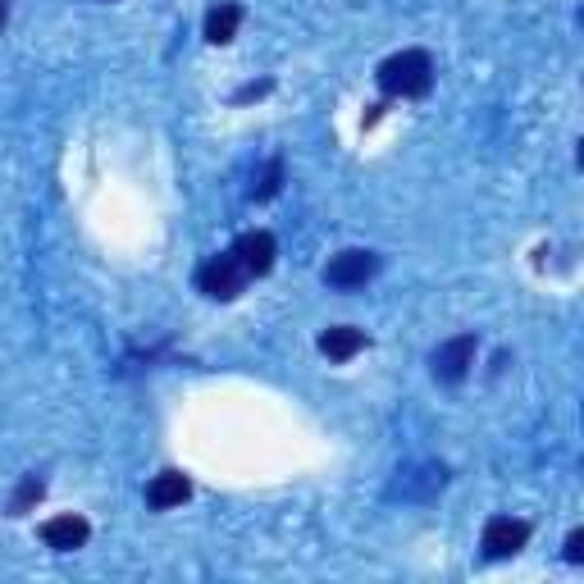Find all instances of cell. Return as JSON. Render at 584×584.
Listing matches in <instances>:
<instances>
[{"label":"cell","instance_id":"cell-14","mask_svg":"<svg viewBox=\"0 0 584 584\" xmlns=\"http://www.w3.org/2000/svg\"><path fill=\"white\" fill-rule=\"evenodd\" d=\"M5 19H10V0H0V27H5Z\"/></svg>","mask_w":584,"mask_h":584},{"label":"cell","instance_id":"cell-7","mask_svg":"<svg viewBox=\"0 0 584 584\" xmlns=\"http://www.w3.org/2000/svg\"><path fill=\"white\" fill-rule=\"evenodd\" d=\"M87 539H91V526H87L82 516H74V511L42 520V543L55 548V552H74V548H82Z\"/></svg>","mask_w":584,"mask_h":584},{"label":"cell","instance_id":"cell-1","mask_svg":"<svg viewBox=\"0 0 584 584\" xmlns=\"http://www.w3.org/2000/svg\"><path fill=\"white\" fill-rule=\"evenodd\" d=\"M375 78H379L384 97L411 101V97H425V91L434 87V59H429L425 51H397V55L384 59Z\"/></svg>","mask_w":584,"mask_h":584},{"label":"cell","instance_id":"cell-12","mask_svg":"<svg viewBox=\"0 0 584 584\" xmlns=\"http://www.w3.org/2000/svg\"><path fill=\"white\" fill-rule=\"evenodd\" d=\"M279 178H284V165H279V161H269V169H265V178H261L256 197L265 201V197H274V192H279Z\"/></svg>","mask_w":584,"mask_h":584},{"label":"cell","instance_id":"cell-5","mask_svg":"<svg viewBox=\"0 0 584 584\" xmlns=\"http://www.w3.org/2000/svg\"><path fill=\"white\" fill-rule=\"evenodd\" d=\"M375 269H379V256L375 252H338L329 265H324V284L329 288H361L365 279H375Z\"/></svg>","mask_w":584,"mask_h":584},{"label":"cell","instance_id":"cell-2","mask_svg":"<svg viewBox=\"0 0 584 584\" xmlns=\"http://www.w3.org/2000/svg\"><path fill=\"white\" fill-rule=\"evenodd\" d=\"M475 352H480L475 333H456V338H448V343H439L434 356H429V365H434V379L439 384H461V379L471 375Z\"/></svg>","mask_w":584,"mask_h":584},{"label":"cell","instance_id":"cell-3","mask_svg":"<svg viewBox=\"0 0 584 584\" xmlns=\"http://www.w3.org/2000/svg\"><path fill=\"white\" fill-rule=\"evenodd\" d=\"M247 279H252V274L242 269V261H238L233 252L206 261V265H201V274H197L201 293H206V297H214V301H233L242 288H247Z\"/></svg>","mask_w":584,"mask_h":584},{"label":"cell","instance_id":"cell-6","mask_svg":"<svg viewBox=\"0 0 584 584\" xmlns=\"http://www.w3.org/2000/svg\"><path fill=\"white\" fill-rule=\"evenodd\" d=\"M233 256L242 261V269L252 274H269L274 269V256H279V242H274V233H265V229H252V233H242L238 242H233Z\"/></svg>","mask_w":584,"mask_h":584},{"label":"cell","instance_id":"cell-4","mask_svg":"<svg viewBox=\"0 0 584 584\" xmlns=\"http://www.w3.org/2000/svg\"><path fill=\"white\" fill-rule=\"evenodd\" d=\"M530 543V526L526 520H511V516H494L484 526V539H480V548H484V558L488 562H503V558H516L520 548Z\"/></svg>","mask_w":584,"mask_h":584},{"label":"cell","instance_id":"cell-13","mask_svg":"<svg viewBox=\"0 0 584 584\" xmlns=\"http://www.w3.org/2000/svg\"><path fill=\"white\" fill-rule=\"evenodd\" d=\"M566 562H571V566L584 562V530H571V539H566Z\"/></svg>","mask_w":584,"mask_h":584},{"label":"cell","instance_id":"cell-11","mask_svg":"<svg viewBox=\"0 0 584 584\" xmlns=\"http://www.w3.org/2000/svg\"><path fill=\"white\" fill-rule=\"evenodd\" d=\"M42 488H46V484H42L37 475H27V480H23V488L14 494V503H10V516H23L27 507H33V503L42 498Z\"/></svg>","mask_w":584,"mask_h":584},{"label":"cell","instance_id":"cell-8","mask_svg":"<svg viewBox=\"0 0 584 584\" xmlns=\"http://www.w3.org/2000/svg\"><path fill=\"white\" fill-rule=\"evenodd\" d=\"M192 498V480L183 471H161L156 480L146 484V507L151 511H169V507H183Z\"/></svg>","mask_w":584,"mask_h":584},{"label":"cell","instance_id":"cell-9","mask_svg":"<svg viewBox=\"0 0 584 584\" xmlns=\"http://www.w3.org/2000/svg\"><path fill=\"white\" fill-rule=\"evenodd\" d=\"M320 352L329 361H352L356 352H365V333L352 329V324H333V329L320 333Z\"/></svg>","mask_w":584,"mask_h":584},{"label":"cell","instance_id":"cell-10","mask_svg":"<svg viewBox=\"0 0 584 584\" xmlns=\"http://www.w3.org/2000/svg\"><path fill=\"white\" fill-rule=\"evenodd\" d=\"M238 23H242V5H233V0H224V5H214L206 14V42L214 46H224L238 37Z\"/></svg>","mask_w":584,"mask_h":584}]
</instances>
